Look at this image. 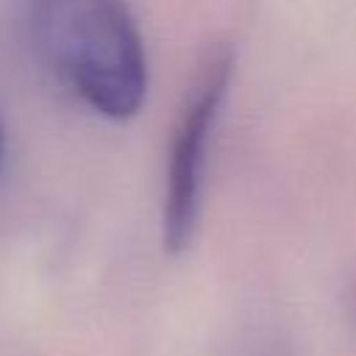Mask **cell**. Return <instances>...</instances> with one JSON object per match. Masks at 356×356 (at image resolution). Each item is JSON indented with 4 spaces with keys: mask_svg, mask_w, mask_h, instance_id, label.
I'll use <instances>...</instances> for the list:
<instances>
[{
    "mask_svg": "<svg viewBox=\"0 0 356 356\" xmlns=\"http://www.w3.org/2000/svg\"><path fill=\"white\" fill-rule=\"evenodd\" d=\"M36 61L64 92L108 120L134 117L147 95V50L125 0H22Z\"/></svg>",
    "mask_w": 356,
    "mask_h": 356,
    "instance_id": "cell-1",
    "label": "cell"
},
{
    "mask_svg": "<svg viewBox=\"0 0 356 356\" xmlns=\"http://www.w3.org/2000/svg\"><path fill=\"white\" fill-rule=\"evenodd\" d=\"M6 164V125H3V114H0V172Z\"/></svg>",
    "mask_w": 356,
    "mask_h": 356,
    "instance_id": "cell-3",
    "label": "cell"
},
{
    "mask_svg": "<svg viewBox=\"0 0 356 356\" xmlns=\"http://www.w3.org/2000/svg\"><path fill=\"white\" fill-rule=\"evenodd\" d=\"M234 75V56L220 47L206 56L192 86L186 89L181 114L172 128L170 159L164 170V203H161V239L170 253H181L192 245L203 206V184L209 167V147L222 114Z\"/></svg>",
    "mask_w": 356,
    "mask_h": 356,
    "instance_id": "cell-2",
    "label": "cell"
}]
</instances>
